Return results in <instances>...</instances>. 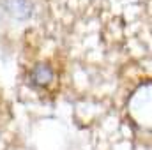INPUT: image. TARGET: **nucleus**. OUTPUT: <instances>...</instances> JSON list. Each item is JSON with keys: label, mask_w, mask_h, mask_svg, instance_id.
<instances>
[{"label": "nucleus", "mask_w": 152, "mask_h": 150, "mask_svg": "<svg viewBox=\"0 0 152 150\" xmlns=\"http://www.w3.org/2000/svg\"><path fill=\"white\" fill-rule=\"evenodd\" d=\"M5 7L16 18H27L32 12V5L28 0H5Z\"/></svg>", "instance_id": "obj_2"}, {"label": "nucleus", "mask_w": 152, "mask_h": 150, "mask_svg": "<svg viewBox=\"0 0 152 150\" xmlns=\"http://www.w3.org/2000/svg\"><path fill=\"white\" fill-rule=\"evenodd\" d=\"M30 79L36 87H46L53 81V69L46 64H39L30 73Z\"/></svg>", "instance_id": "obj_1"}]
</instances>
